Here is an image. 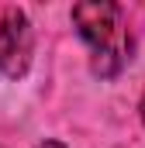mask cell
<instances>
[{"mask_svg": "<svg viewBox=\"0 0 145 148\" xmlns=\"http://www.w3.org/2000/svg\"><path fill=\"white\" fill-rule=\"evenodd\" d=\"M72 24L79 28L83 41L93 55L97 76H117L124 69L128 55V31L121 21V7L110 0H83L72 7Z\"/></svg>", "mask_w": 145, "mask_h": 148, "instance_id": "6da1fadb", "label": "cell"}, {"mask_svg": "<svg viewBox=\"0 0 145 148\" xmlns=\"http://www.w3.org/2000/svg\"><path fill=\"white\" fill-rule=\"evenodd\" d=\"M38 148H66V145H59V141H41Z\"/></svg>", "mask_w": 145, "mask_h": 148, "instance_id": "3957f363", "label": "cell"}, {"mask_svg": "<svg viewBox=\"0 0 145 148\" xmlns=\"http://www.w3.org/2000/svg\"><path fill=\"white\" fill-rule=\"evenodd\" d=\"M31 48H35V38L24 10L0 7V76H10V79L24 76L31 66Z\"/></svg>", "mask_w": 145, "mask_h": 148, "instance_id": "7a4b0ae2", "label": "cell"}]
</instances>
